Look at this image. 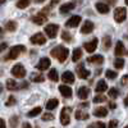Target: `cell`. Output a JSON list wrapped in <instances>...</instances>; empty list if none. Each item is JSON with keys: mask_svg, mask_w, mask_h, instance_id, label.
Wrapping results in <instances>:
<instances>
[{"mask_svg": "<svg viewBox=\"0 0 128 128\" xmlns=\"http://www.w3.org/2000/svg\"><path fill=\"white\" fill-rule=\"evenodd\" d=\"M51 56H54V58H56L60 63H63V62H66V59L68 58V55H69V50L67 49V48H64V46H56L55 49H52L51 50Z\"/></svg>", "mask_w": 128, "mask_h": 128, "instance_id": "6da1fadb", "label": "cell"}, {"mask_svg": "<svg viewBox=\"0 0 128 128\" xmlns=\"http://www.w3.org/2000/svg\"><path fill=\"white\" fill-rule=\"evenodd\" d=\"M24 51H26V48H24L23 45H16V46H13L12 49L9 50V54H8V56H6V60L17 59L20 52H24Z\"/></svg>", "mask_w": 128, "mask_h": 128, "instance_id": "7a4b0ae2", "label": "cell"}, {"mask_svg": "<svg viewBox=\"0 0 128 128\" xmlns=\"http://www.w3.org/2000/svg\"><path fill=\"white\" fill-rule=\"evenodd\" d=\"M70 112H72V109L68 108V106L62 109V112H60V123L63 126L69 124V122H70Z\"/></svg>", "mask_w": 128, "mask_h": 128, "instance_id": "3957f363", "label": "cell"}, {"mask_svg": "<svg viewBox=\"0 0 128 128\" xmlns=\"http://www.w3.org/2000/svg\"><path fill=\"white\" fill-rule=\"evenodd\" d=\"M58 31H59V26L55 24V23H50L45 27V34L50 38H55L56 35H58Z\"/></svg>", "mask_w": 128, "mask_h": 128, "instance_id": "277c9868", "label": "cell"}, {"mask_svg": "<svg viewBox=\"0 0 128 128\" xmlns=\"http://www.w3.org/2000/svg\"><path fill=\"white\" fill-rule=\"evenodd\" d=\"M127 18V10L126 8H116L115 9V12H114V19H115V22H118V23H122L124 22Z\"/></svg>", "mask_w": 128, "mask_h": 128, "instance_id": "5b68a950", "label": "cell"}, {"mask_svg": "<svg viewBox=\"0 0 128 128\" xmlns=\"http://www.w3.org/2000/svg\"><path fill=\"white\" fill-rule=\"evenodd\" d=\"M12 74L17 78H23L26 76V69L23 67V64H16V66L12 68Z\"/></svg>", "mask_w": 128, "mask_h": 128, "instance_id": "8992f818", "label": "cell"}, {"mask_svg": "<svg viewBox=\"0 0 128 128\" xmlns=\"http://www.w3.org/2000/svg\"><path fill=\"white\" fill-rule=\"evenodd\" d=\"M31 42L34 45H44V44H46V37L44 36V34L38 32V34H35L31 37Z\"/></svg>", "mask_w": 128, "mask_h": 128, "instance_id": "52a82bcc", "label": "cell"}, {"mask_svg": "<svg viewBox=\"0 0 128 128\" xmlns=\"http://www.w3.org/2000/svg\"><path fill=\"white\" fill-rule=\"evenodd\" d=\"M76 70H77V74H78V77H80L81 80H87V78L90 77V74H91V72H90L88 69H86V68H84V66H83V64L78 66Z\"/></svg>", "mask_w": 128, "mask_h": 128, "instance_id": "ba28073f", "label": "cell"}, {"mask_svg": "<svg viewBox=\"0 0 128 128\" xmlns=\"http://www.w3.org/2000/svg\"><path fill=\"white\" fill-rule=\"evenodd\" d=\"M98 44H99L98 38H94L92 41L84 42V44H83V49L86 50L87 52H94V51L96 50V48H98Z\"/></svg>", "mask_w": 128, "mask_h": 128, "instance_id": "9c48e42d", "label": "cell"}, {"mask_svg": "<svg viewBox=\"0 0 128 128\" xmlns=\"http://www.w3.org/2000/svg\"><path fill=\"white\" fill-rule=\"evenodd\" d=\"M31 19H32V22L36 23V24H44L46 20H48V16L44 14V13H38V14L34 16Z\"/></svg>", "mask_w": 128, "mask_h": 128, "instance_id": "30bf717a", "label": "cell"}, {"mask_svg": "<svg viewBox=\"0 0 128 128\" xmlns=\"http://www.w3.org/2000/svg\"><path fill=\"white\" fill-rule=\"evenodd\" d=\"M62 81H63L64 83H69V84L74 83V74H73L72 72H69V70L64 72V73L62 74Z\"/></svg>", "mask_w": 128, "mask_h": 128, "instance_id": "8fae6325", "label": "cell"}, {"mask_svg": "<svg viewBox=\"0 0 128 128\" xmlns=\"http://www.w3.org/2000/svg\"><path fill=\"white\" fill-rule=\"evenodd\" d=\"M88 95H90V88L86 87V86L80 87L78 91H77V96H78L81 100H86V99L88 98Z\"/></svg>", "mask_w": 128, "mask_h": 128, "instance_id": "7c38bea8", "label": "cell"}, {"mask_svg": "<svg viewBox=\"0 0 128 128\" xmlns=\"http://www.w3.org/2000/svg\"><path fill=\"white\" fill-rule=\"evenodd\" d=\"M95 8H96V10H98L99 13H101V14H106V13H109V10H110L109 5H108V4H105V3H102V2L96 3Z\"/></svg>", "mask_w": 128, "mask_h": 128, "instance_id": "4fadbf2b", "label": "cell"}, {"mask_svg": "<svg viewBox=\"0 0 128 128\" xmlns=\"http://www.w3.org/2000/svg\"><path fill=\"white\" fill-rule=\"evenodd\" d=\"M59 92L64 96L66 99H69V98H72V90H70V87L69 86H67V84H62V86H59Z\"/></svg>", "mask_w": 128, "mask_h": 128, "instance_id": "5bb4252c", "label": "cell"}, {"mask_svg": "<svg viewBox=\"0 0 128 128\" xmlns=\"http://www.w3.org/2000/svg\"><path fill=\"white\" fill-rule=\"evenodd\" d=\"M80 23H81V17L80 16H73L66 22V26L67 27H77Z\"/></svg>", "mask_w": 128, "mask_h": 128, "instance_id": "9a60e30c", "label": "cell"}, {"mask_svg": "<svg viewBox=\"0 0 128 128\" xmlns=\"http://www.w3.org/2000/svg\"><path fill=\"white\" fill-rule=\"evenodd\" d=\"M94 31V23L91 22V20H86L83 24H82V27H81V32L82 34H90V32H92Z\"/></svg>", "mask_w": 128, "mask_h": 128, "instance_id": "2e32d148", "label": "cell"}, {"mask_svg": "<svg viewBox=\"0 0 128 128\" xmlns=\"http://www.w3.org/2000/svg\"><path fill=\"white\" fill-rule=\"evenodd\" d=\"M74 6H76V4H74V3H66V4H63V5L59 8V12H60L62 14H67V13L70 12V10L74 9Z\"/></svg>", "mask_w": 128, "mask_h": 128, "instance_id": "e0dca14e", "label": "cell"}, {"mask_svg": "<svg viewBox=\"0 0 128 128\" xmlns=\"http://www.w3.org/2000/svg\"><path fill=\"white\" fill-rule=\"evenodd\" d=\"M50 67V59L49 58H41L38 64H37V69L40 70H45Z\"/></svg>", "mask_w": 128, "mask_h": 128, "instance_id": "ac0fdd59", "label": "cell"}, {"mask_svg": "<svg viewBox=\"0 0 128 128\" xmlns=\"http://www.w3.org/2000/svg\"><path fill=\"white\" fill-rule=\"evenodd\" d=\"M115 55L116 56H122L126 54V49H124V45H123V42L122 41H118L116 42V45H115Z\"/></svg>", "mask_w": 128, "mask_h": 128, "instance_id": "d6986e66", "label": "cell"}, {"mask_svg": "<svg viewBox=\"0 0 128 128\" xmlns=\"http://www.w3.org/2000/svg\"><path fill=\"white\" fill-rule=\"evenodd\" d=\"M106 90H108V84H106V82H105L104 80H100V81L98 82V84H96L95 91L99 92V94H102V92H105Z\"/></svg>", "mask_w": 128, "mask_h": 128, "instance_id": "ffe728a7", "label": "cell"}, {"mask_svg": "<svg viewBox=\"0 0 128 128\" xmlns=\"http://www.w3.org/2000/svg\"><path fill=\"white\" fill-rule=\"evenodd\" d=\"M94 115L98 116V118H104V116L108 115V109L102 108V106H100V108H96V109L94 110Z\"/></svg>", "mask_w": 128, "mask_h": 128, "instance_id": "44dd1931", "label": "cell"}, {"mask_svg": "<svg viewBox=\"0 0 128 128\" xmlns=\"http://www.w3.org/2000/svg\"><path fill=\"white\" fill-rule=\"evenodd\" d=\"M87 62L88 63H92V64H102L104 56L102 55H92V56L87 58Z\"/></svg>", "mask_w": 128, "mask_h": 128, "instance_id": "7402d4cb", "label": "cell"}, {"mask_svg": "<svg viewBox=\"0 0 128 128\" xmlns=\"http://www.w3.org/2000/svg\"><path fill=\"white\" fill-rule=\"evenodd\" d=\"M6 87H8V90H10V91H17V90H19L20 88V86L14 81V80H8L6 81Z\"/></svg>", "mask_w": 128, "mask_h": 128, "instance_id": "603a6c76", "label": "cell"}, {"mask_svg": "<svg viewBox=\"0 0 128 128\" xmlns=\"http://www.w3.org/2000/svg\"><path fill=\"white\" fill-rule=\"evenodd\" d=\"M74 116H76L77 120H86V119H88L90 115H88V113L83 112V110H77L76 114H74Z\"/></svg>", "mask_w": 128, "mask_h": 128, "instance_id": "cb8c5ba5", "label": "cell"}, {"mask_svg": "<svg viewBox=\"0 0 128 128\" xmlns=\"http://www.w3.org/2000/svg\"><path fill=\"white\" fill-rule=\"evenodd\" d=\"M52 82H58L59 81V74H58V70L55 69V68H52V69H50V72H49V76H48Z\"/></svg>", "mask_w": 128, "mask_h": 128, "instance_id": "d4e9b609", "label": "cell"}, {"mask_svg": "<svg viewBox=\"0 0 128 128\" xmlns=\"http://www.w3.org/2000/svg\"><path fill=\"white\" fill-rule=\"evenodd\" d=\"M81 58H82V50H81L80 48L74 49V50H73V54H72V60H73V62H78Z\"/></svg>", "mask_w": 128, "mask_h": 128, "instance_id": "484cf974", "label": "cell"}, {"mask_svg": "<svg viewBox=\"0 0 128 128\" xmlns=\"http://www.w3.org/2000/svg\"><path fill=\"white\" fill-rule=\"evenodd\" d=\"M41 106H37V108H34L32 110H30L28 113H27V116L28 118H35V116H37L40 113H41Z\"/></svg>", "mask_w": 128, "mask_h": 128, "instance_id": "4316f807", "label": "cell"}, {"mask_svg": "<svg viewBox=\"0 0 128 128\" xmlns=\"http://www.w3.org/2000/svg\"><path fill=\"white\" fill-rule=\"evenodd\" d=\"M58 104H59V101H58L56 99H51V100H49V101L46 102V109H48V110L55 109L56 106H58Z\"/></svg>", "mask_w": 128, "mask_h": 128, "instance_id": "83f0119b", "label": "cell"}, {"mask_svg": "<svg viewBox=\"0 0 128 128\" xmlns=\"http://www.w3.org/2000/svg\"><path fill=\"white\" fill-rule=\"evenodd\" d=\"M5 30L9 31V32H14L17 30V23L13 22V20H8V22L5 23Z\"/></svg>", "mask_w": 128, "mask_h": 128, "instance_id": "f1b7e54d", "label": "cell"}, {"mask_svg": "<svg viewBox=\"0 0 128 128\" xmlns=\"http://www.w3.org/2000/svg\"><path fill=\"white\" fill-rule=\"evenodd\" d=\"M102 46H104V50H109L110 46H112V38L110 36H105L102 38Z\"/></svg>", "mask_w": 128, "mask_h": 128, "instance_id": "f546056e", "label": "cell"}, {"mask_svg": "<svg viewBox=\"0 0 128 128\" xmlns=\"http://www.w3.org/2000/svg\"><path fill=\"white\" fill-rule=\"evenodd\" d=\"M114 67H115L116 69H122V68L124 67V59H122V58L115 59V60H114Z\"/></svg>", "mask_w": 128, "mask_h": 128, "instance_id": "4dcf8cb0", "label": "cell"}, {"mask_svg": "<svg viewBox=\"0 0 128 128\" xmlns=\"http://www.w3.org/2000/svg\"><path fill=\"white\" fill-rule=\"evenodd\" d=\"M105 74H106V78H108V80H115L116 77H118V73L114 72V70H110V69L106 70Z\"/></svg>", "mask_w": 128, "mask_h": 128, "instance_id": "1f68e13d", "label": "cell"}, {"mask_svg": "<svg viewBox=\"0 0 128 128\" xmlns=\"http://www.w3.org/2000/svg\"><path fill=\"white\" fill-rule=\"evenodd\" d=\"M118 96H119V91L118 90H116L115 87H113V88H110L109 90V98L110 99H116V98H118Z\"/></svg>", "mask_w": 128, "mask_h": 128, "instance_id": "d6a6232c", "label": "cell"}, {"mask_svg": "<svg viewBox=\"0 0 128 128\" xmlns=\"http://www.w3.org/2000/svg\"><path fill=\"white\" fill-rule=\"evenodd\" d=\"M30 2L31 0H19V2L17 3V6L19 9H24V8H27L30 5Z\"/></svg>", "mask_w": 128, "mask_h": 128, "instance_id": "836d02e7", "label": "cell"}, {"mask_svg": "<svg viewBox=\"0 0 128 128\" xmlns=\"http://www.w3.org/2000/svg\"><path fill=\"white\" fill-rule=\"evenodd\" d=\"M18 123H19V116H17V115H13L12 118H10V120H9V124L12 126L13 128H16L18 126Z\"/></svg>", "mask_w": 128, "mask_h": 128, "instance_id": "e575fe53", "label": "cell"}, {"mask_svg": "<svg viewBox=\"0 0 128 128\" xmlns=\"http://www.w3.org/2000/svg\"><path fill=\"white\" fill-rule=\"evenodd\" d=\"M62 38L66 41V42H70L72 41V36H70V34H68L67 31H63L62 32Z\"/></svg>", "mask_w": 128, "mask_h": 128, "instance_id": "d590c367", "label": "cell"}, {"mask_svg": "<svg viewBox=\"0 0 128 128\" xmlns=\"http://www.w3.org/2000/svg\"><path fill=\"white\" fill-rule=\"evenodd\" d=\"M32 81L34 82H44V76L42 74H32Z\"/></svg>", "mask_w": 128, "mask_h": 128, "instance_id": "8d00e7d4", "label": "cell"}, {"mask_svg": "<svg viewBox=\"0 0 128 128\" xmlns=\"http://www.w3.org/2000/svg\"><path fill=\"white\" fill-rule=\"evenodd\" d=\"M104 101H106V98L104 95H98V96H95V98H94V102H96V104L104 102Z\"/></svg>", "mask_w": 128, "mask_h": 128, "instance_id": "74e56055", "label": "cell"}, {"mask_svg": "<svg viewBox=\"0 0 128 128\" xmlns=\"http://www.w3.org/2000/svg\"><path fill=\"white\" fill-rule=\"evenodd\" d=\"M16 102H17V100H16L14 96H9V99L6 100L5 105H6V106H13V105H16Z\"/></svg>", "mask_w": 128, "mask_h": 128, "instance_id": "f35d334b", "label": "cell"}, {"mask_svg": "<svg viewBox=\"0 0 128 128\" xmlns=\"http://www.w3.org/2000/svg\"><path fill=\"white\" fill-rule=\"evenodd\" d=\"M52 119H54V115H52L51 113H45V114H42V120L48 122V120H52Z\"/></svg>", "mask_w": 128, "mask_h": 128, "instance_id": "ab89813d", "label": "cell"}, {"mask_svg": "<svg viewBox=\"0 0 128 128\" xmlns=\"http://www.w3.org/2000/svg\"><path fill=\"white\" fill-rule=\"evenodd\" d=\"M108 128H118V120H115V119L110 120V122H109Z\"/></svg>", "mask_w": 128, "mask_h": 128, "instance_id": "60d3db41", "label": "cell"}, {"mask_svg": "<svg viewBox=\"0 0 128 128\" xmlns=\"http://www.w3.org/2000/svg\"><path fill=\"white\" fill-rule=\"evenodd\" d=\"M128 82V74H126V76H123L122 77V81H120V83H122V86H124V84Z\"/></svg>", "mask_w": 128, "mask_h": 128, "instance_id": "b9f144b4", "label": "cell"}, {"mask_svg": "<svg viewBox=\"0 0 128 128\" xmlns=\"http://www.w3.org/2000/svg\"><path fill=\"white\" fill-rule=\"evenodd\" d=\"M96 128H106V126L102 122H98V123H96Z\"/></svg>", "mask_w": 128, "mask_h": 128, "instance_id": "7bdbcfd3", "label": "cell"}, {"mask_svg": "<svg viewBox=\"0 0 128 128\" xmlns=\"http://www.w3.org/2000/svg\"><path fill=\"white\" fill-rule=\"evenodd\" d=\"M22 128H32V126H31L28 122H24V123L22 124Z\"/></svg>", "mask_w": 128, "mask_h": 128, "instance_id": "ee69618b", "label": "cell"}, {"mask_svg": "<svg viewBox=\"0 0 128 128\" xmlns=\"http://www.w3.org/2000/svg\"><path fill=\"white\" fill-rule=\"evenodd\" d=\"M109 108H110V109H115V108H116V104L110 101V102H109Z\"/></svg>", "mask_w": 128, "mask_h": 128, "instance_id": "f6af8a7d", "label": "cell"}, {"mask_svg": "<svg viewBox=\"0 0 128 128\" xmlns=\"http://www.w3.org/2000/svg\"><path fill=\"white\" fill-rule=\"evenodd\" d=\"M0 128H5V120L0 119Z\"/></svg>", "mask_w": 128, "mask_h": 128, "instance_id": "bcb514c9", "label": "cell"}, {"mask_svg": "<svg viewBox=\"0 0 128 128\" xmlns=\"http://www.w3.org/2000/svg\"><path fill=\"white\" fill-rule=\"evenodd\" d=\"M59 3V0H51V3H50V6H54L55 4Z\"/></svg>", "mask_w": 128, "mask_h": 128, "instance_id": "7dc6e473", "label": "cell"}, {"mask_svg": "<svg viewBox=\"0 0 128 128\" xmlns=\"http://www.w3.org/2000/svg\"><path fill=\"white\" fill-rule=\"evenodd\" d=\"M88 106V102H82V104H80V108H87Z\"/></svg>", "mask_w": 128, "mask_h": 128, "instance_id": "c3c4849f", "label": "cell"}, {"mask_svg": "<svg viewBox=\"0 0 128 128\" xmlns=\"http://www.w3.org/2000/svg\"><path fill=\"white\" fill-rule=\"evenodd\" d=\"M6 49V44L5 42H2V50H5Z\"/></svg>", "mask_w": 128, "mask_h": 128, "instance_id": "681fc988", "label": "cell"}, {"mask_svg": "<svg viewBox=\"0 0 128 128\" xmlns=\"http://www.w3.org/2000/svg\"><path fill=\"white\" fill-rule=\"evenodd\" d=\"M124 105H126V106H128V96L124 99Z\"/></svg>", "mask_w": 128, "mask_h": 128, "instance_id": "f907efd6", "label": "cell"}, {"mask_svg": "<svg viewBox=\"0 0 128 128\" xmlns=\"http://www.w3.org/2000/svg\"><path fill=\"white\" fill-rule=\"evenodd\" d=\"M34 2L38 4V3H44V2H45V0H34Z\"/></svg>", "mask_w": 128, "mask_h": 128, "instance_id": "816d5d0a", "label": "cell"}, {"mask_svg": "<svg viewBox=\"0 0 128 128\" xmlns=\"http://www.w3.org/2000/svg\"><path fill=\"white\" fill-rule=\"evenodd\" d=\"M95 127H96V123H92V124H91V126H88L87 128H95Z\"/></svg>", "mask_w": 128, "mask_h": 128, "instance_id": "f5cc1de1", "label": "cell"}, {"mask_svg": "<svg viewBox=\"0 0 128 128\" xmlns=\"http://www.w3.org/2000/svg\"><path fill=\"white\" fill-rule=\"evenodd\" d=\"M108 2H109L110 4H115V3H116V0H108Z\"/></svg>", "mask_w": 128, "mask_h": 128, "instance_id": "db71d44e", "label": "cell"}, {"mask_svg": "<svg viewBox=\"0 0 128 128\" xmlns=\"http://www.w3.org/2000/svg\"><path fill=\"white\" fill-rule=\"evenodd\" d=\"M0 2H2V4H4V3H5V0H0Z\"/></svg>", "mask_w": 128, "mask_h": 128, "instance_id": "11a10c76", "label": "cell"}, {"mask_svg": "<svg viewBox=\"0 0 128 128\" xmlns=\"http://www.w3.org/2000/svg\"><path fill=\"white\" fill-rule=\"evenodd\" d=\"M126 4H127V5H128V0H126Z\"/></svg>", "mask_w": 128, "mask_h": 128, "instance_id": "9f6ffc18", "label": "cell"}, {"mask_svg": "<svg viewBox=\"0 0 128 128\" xmlns=\"http://www.w3.org/2000/svg\"><path fill=\"white\" fill-rule=\"evenodd\" d=\"M124 128H128V126H126V127H124Z\"/></svg>", "mask_w": 128, "mask_h": 128, "instance_id": "6f0895ef", "label": "cell"}, {"mask_svg": "<svg viewBox=\"0 0 128 128\" xmlns=\"http://www.w3.org/2000/svg\"><path fill=\"white\" fill-rule=\"evenodd\" d=\"M36 128H38V127H36Z\"/></svg>", "mask_w": 128, "mask_h": 128, "instance_id": "680465c9", "label": "cell"}, {"mask_svg": "<svg viewBox=\"0 0 128 128\" xmlns=\"http://www.w3.org/2000/svg\"><path fill=\"white\" fill-rule=\"evenodd\" d=\"M127 54H128V52H127Z\"/></svg>", "mask_w": 128, "mask_h": 128, "instance_id": "91938a15", "label": "cell"}]
</instances>
